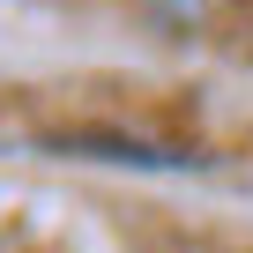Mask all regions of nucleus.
Here are the masks:
<instances>
[]
</instances>
